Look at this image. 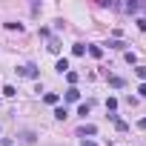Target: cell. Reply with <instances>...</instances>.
<instances>
[{
  "instance_id": "6da1fadb",
  "label": "cell",
  "mask_w": 146,
  "mask_h": 146,
  "mask_svg": "<svg viewBox=\"0 0 146 146\" xmlns=\"http://www.w3.org/2000/svg\"><path fill=\"white\" fill-rule=\"evenodd\" d=\"M17 75H23V78H32V80H35L40 72H37V66H35V63H23V66H17Z\"/></svg>"
},
{
  "instance_id": "7a4b0ae2",
  "label": "cell",
  "mask_w": 146,
  "mask_h": 146,
  "mask_svg": "<svg viewBox=\"0 0 146 146\" xmlns=\"http://www.w3.org/2000/svg\"><path fill=\"white\" fill-rule=\"evenodd\" d=\"M63 98H66V100H69V103H75V100H80V92H78V86H69V89H66V95H63Z\"/></svg>"
},
{
  "instance_id": "3957f363",
  "label": "cell",
  "mask_w": 146,
  "mask_h": 146,
  "mask_svg": "<svg viewBox=\"0 0 146 146\" xmlns=\"http://www.w3.org/2000/svg\"><path fill=\"white\" fill-rule=\"evenodd\" d=\"M80 135L86 137V135H98V126H92V123H83L80 126Z\"/></svg>"
},
{
  "instance_id": "277c9868",
  "label": "cell",
  "mask_w": 146,
  "mask_h": 146,
  "mask_svg": "<svg viewBox=\"0 0 146 146\" xmlns=\"http://www.w3.org/2000/svg\"><path fill=\"white\" fill-rule=\"evenodd\" d=\"M54 69H57V72H60V75H63V72H69V60H66V57H60V60H57V66H54Z\"/></svg>"
},
{
  "instance_id": "5b68a950",
  "label": "cell",
  "mask_w": 146,
  "mask_h": 146,
  "mask_svg": "<svg viewBox=\"0 0 146 146\" xmlns=\"http://www.w3.org/2000/svg\"><path fill=\"white\" fill-rule=\"evenodd\" d=\"M109 117L115 120V126H117V132H126V129H129V126H126V123H123V120H120L117 115H109Z\"/></svg>"
},
{
  "instance_id": "8992f818",
  "label": "cell",
  "mask_w": 146,
  "mask_h": 146,
  "mask_svg": "<svg viewBox=\"0 0 146 146\" xmlns=\"http://www.w3.org/2000/svg\"><path fill=\"white\" fill-rule=\"evenodd\" d=\"M43 100H46V103H52V106H54V103H57V100H60V98H57V95H54V92H46V95H43Z\"/></svg>"
},
{
  "instance_id": "52a82bcc",
  "label": "cell",
  "mask_w": 146,
  "mask_h": 146,
  "mask_svg": "<svg viewBox=\"0 0 146 146\" xmlns=\"http://www.w3.org/2000/svg\"><path fill=\"white\" fill-rule=\"evenodd\" d=\"M89 54H92V57H103V49H100V46H89Z\"/></svg>"
},
{
  "instance_id": "ba28073f",
  "label": "cell",
  "mask_w": 146,
  "mask_h": 146,
  "mask_svg": "<svg viewBox=\"0 0 146 146\" xmlns=\"http://www.w3.org/2000/svg\"><path fill=\"white\" fill-rule=\"evenodd\" d=\"M66 115H69V112H66V106H57V109H54V117H57V120H63Z\"/></svg>"
},
{
  "instance_id": "9c48e42d",
  "label": "cell",
  "mask_w": 146,
  "mask_h": 146,
  "mask_svg": "<svg viewBox=\"0 0 146 146\" xmlns=\"http://www.w3.org/2000/svg\"><path fill=\"white\" fill-rule=\"evenodd\" d=\"M135 75H137V78L146 83V66H137V69H135Z\"/></svg>"
},
{
  "instance_id": "30bf717a",
  "label": "cell",
  "mask_w": 146,
  "mask_h": 146,
  "mask_svg": "<svg viewBox=\"0 0 146 146\" xmlns=\"http://www.w3.org/2000/svg\"><path fill=\"white\" fill-rule=\"evenodd\" d=\"M72 52H75V54L80 57V54H86V46H83V43H75V49H72Z\"/></svg>"
},
{
  "instance_id": "8fae6325",
  "label": "cell",
  "mask_w": 146,
  "mask_h": 146,
  "mask_svg": "<svg viewBox=\"0 0 146 146\" xmlns=\"http://www.w3.org/2000/svg\"><path fill=\"white\" fill-rule=\"evenodd\" d=\"M109 49H126L123 40H109Z\"/></svg>"
},
{
  "instance_id": "7c38bea8",
  "label": "cell",
  "mask_w": 146,
  "mask_h": 146,
  "mask_svg": "<svg viewBox=\"0 0 146 146\" xmlns=\"http://www.w3.org/2000/svg\"><path fill=\"white\" fill-rule=\"evenodd\" d=\"M3 95H6V98H15L17 89H15V86H3Z\"/></svg>"
},
{
  "instance_id": "4fadbf2b",
  "label": "cell",
  "mask_w": 146,
  "mask_h": 146,
  "mask_svg": "<svg viewBox=\"0 0 146 146\" xmlns=\"http://www.w3.org/2000/svg\"><path fill=\"white\" fill-rule=\"evenodd\" d=\"M66 80H69L72 86H75V83H78V72H66Z\"/></svg>"
},
{
  "instance_id": "5bb4252c",
  "label": "cell",
  "mask_w": 146,
  "mask_h": 146,
  "mask_svg": "<svg viewBox=\"0 0 146 146\" xmlns=\"http://www.w3.org/2000/svg\"><path fill=\"white\" fill-rule=\"evenodd\" d=\"M109 83H112L115 89H120V86H123V78H109Z\"/></svg>"
},
{
  "instance_id": "9a60e30c",
  "label": "cell",
  "mask_w": 146,
  "mask_h": 146,
  "mask_svg": "<svg viewBox=\"0 0 146 146\" xmlns=\"http://www.w3.org/2000/svg\"><path fill=\"white\" fill-rule=\"evenodd\" d=\"M106 109H109V112H115V109H117V100H115V98H109V100H106Z\"/></svg>"
},
{
  "instance_id": "2e32d148",
  "label": "cell",
  "mask_w": 146,
  "mask_h": 146,
  "mask_svg": "<svg viewBox=\"0 0 146 146\" xmlns=\"http://www.w3.org/2000/svg\"><path fill=\"white\" fill-rule=\"evenodd\" d=\"M49 52H54V54L60 52V46H57V40H49Z\"/></svg>"
},
{
  "instance_id": "e0dca14e",
  "label": "cell",
  "mask_w": 146,
  "mask_h": 146,
  "mask_svg": "<svg viewBox=\"0 0 146 146\" xmlns=\"http://www.w3.org/2000/svg\"><path fill=\"white\" fill-rule=\"evenodd\" d=\"M137 95H140V98H146V83H140V86H137Z\"/></svg>"
},
{
  "instance_id": "ac0fdd59",
  "label": "cell",
  "mask_w": 146,
  "mask_h": 146,
  "mask_svg": "<svg viewBox=\"0 0 146 146\" xmlns=\"http://www.w3.org/2000/svg\"><path fill=\"white\" fill-rule=\"evenodd\" d=\"M137 129H146V117H140V120H137Z\"/></svg>"
},
{
  "instance_id": "d6986e66",
  "label": "cell",
  "mask_w": 146,
  "mask_h": 146,
  "mask_svg": "<svg viewBox=\"0 0 146 146\" xmlns=\"http://www.w3.org/2000/svg\"><path fill=\"white\" fill-rule=\"evenodd\" d=\"M80 146H98V143H95V140H83Z\"/></svg>"
}]
</instances>
